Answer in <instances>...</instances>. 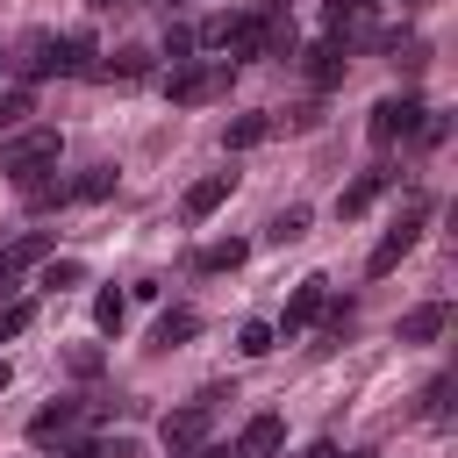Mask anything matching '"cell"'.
Returning <instances> with one entry per match:
<instances>
[{
    "instance_id": "cell-1",
    "label": "cell",
    "mask_w": 458,
    "mask_h": 458,
    "mask_svg": "<svg viewBox=\"0 0 458 458\" xmlns=\"http://www.w3.org/2000/svg\"><path fill=\"white\" fill-rule=\"evenodd\" d=\"M229 79H236V64H229V57H215V64L186 57V64H172V79H165V100H172V107H200V100L229 93Z\"/></svg>"
},
{
    "instance_id": "cell-2",
    "label": "cell",
    "mask_w": 458,
    "mask_h": 458,
    "mask_svg": "<svg viewBox=\"0 0 458 458\" xmlns=\"http://www.w3.org/2000/svg\"><path fill=\"white\" fill-rule=\"evenodd\" d=\"M57 150H64V136H57V129H21L14 143H0V172L21 186V179H36V172H50V165H57Z\"/></svg>"
},
{
    "instance_id": "cell-3",
    "label": "cell",
    "mask_w": 458,
    "mask_h": 458,
    "mask_svg": "<svg viewBox=\"0 0 458 458\" xmlns=\"http://www.w3.org/2000/svg\"><path fill=\"white\" fill-rule=\"evenodd\" d=\"M422 114H429V107H422L415 93H386V100L372 107V122H365V136H372V143L386 150V143H401V136H415V129H422Z\"/></svg>"
},
{
    "instance_id": "cell-4",
    "label": "cell",
    "mask_w": 458,
    "mask_h": 458,
    "mask_svg": "<svg viewBox=\"0 0 458 458\" xmlns=\"http://www.w3.org/2000/svg\"><path fill=\"white\" fill-rule=\"evenodd\" d=\"M322 308H329V279H322V272H308V279L286 293V315H279L272 329H279V336H293V329H315V322H322Z\"/></svg>"
},
{
    "instance_id": "cell-5",
    "label": "cell",
    "mask_w": 458,
    "mask_h": 458,
    "mask_svg": "<svg viewBox=\"0 0 458 458\" xmlns=\"http://www.w3.org/2000/svg\"><path fill=\"white\" fill-rule=\"evenodd\" d=\"M208 422H215V408H208V401H193V408H172V415L157 422V437H165V451H172V458H186V451H200V444H208Z\"/></svg>"
},
{
    "instance_id": "cell-6",
    "label": "cell",
    "mask_w": 458,
    "mask_h": 458,
    "mask_svg": "<svg viewBox=\"0 0 458 458\" xmlns=\"http://www.w3.org/2000/svg\"><path fill=\"white\" fill-rule=\"evenodd\" d=\"M386 186H394V172H386V165H372V172H358V179H351V186L336 193V215H344V222H358V215H372V200H379Z\"/></svg>"
},
{
    "instance_id": "cell-7",
    "label": "cell",
    "mask_w": 458,
    "mask_h": 458,
    "mask_svg": "<svg viewBox=\"0 0 458 458\" xmlns=\"http://www.w3.org/2000/svg\"><path fill=\"white\" fill-rule=\"evenodd\" d=\"M79 422H86V408H79V401H50V408H36V415H29V444H64Z\"/></svg>"
},
{
    "instance_id": "cell-8",
    "label": "cell",
    "mask_w": 458,
    "mask_h": 458,
    "mask_svg": "<svg viewBox=\"0 0 458 458\" xmlns=\"http://www.w3.org/2000/svg\"><path fill=\"white\" fill-rule=\"evenodd\" d=\"M279 444H286V422H279V415H250V422H243V437H236V451H229V458H272V451H279Z\"/></svg>"
},
{
    "instance_id": "cell-9",
    "label": "cell",
    "mask_w": 458,
    "mask_h": 458,
    "mask_svg": "<svg viewBox=\"0 0 458 458\" xmlns=\"http://www.w3.org/2000/svg\"><path fill=\"white\" fill-rule=\"evenodd\" d=\"M193 336H200V308H165L157 329H150V351H179V344H193Z\"/></svg>"
},
{
    "instance_id": "cell-10",
    "label": "cell",
    "mask_w": 458,
    "mask_h": 458,
    "mask_svg": "<svg viewBox=\"0 0 458 458\" xmlns=\"http://www.w3.org/2000/svg\"><path fill=\"white\" fill-rule=\"evenodd\" d=\"M444 329H451V308H444V301H422V308L401 315V344H437Z\"/></svg>"
},
{
    "instance_id": "cell-11",
    "label": "cell",
    "mask_w": 458,
    "mask_h": 458,
    "mask_svg": "<svg viewBox=\"0 0 458 458\" xmlns=\"http://www.w3.org/2000/svg\"><path fill=\"white\" fill-rule=\"evenodd\" d=\"M344 64H351V57H344V36L315 43V50H308V86H315V93H329V86L344 79Z\"/></svg>"
},
{
    "instance_id": "cell-12",
    "label": "cell",
    "mask_w": 458,
    "mask_h": 458,
    "mask_svg": "<svg viewBox=\"0 0 458 458\" xmlns=\"http://www.w3.org/2000/svg\"><path fill=\"white\" fill-rule=\"evenodd\" d=\"M229 179H236V172H208V179H193V186H186V222H208V215L229 200Z\"/></svg>"
},
{
    "instance_id": "cell-13",
    "label": "cell",
    "mask_w": 458,
    "mask_h": 458,
    "mask_svg": "<svg viewBox=\"0 0 458 458\" xmlns=\"http://www.w3.org/2000/svg\"><path fill=\"white\" fill-rule=\"evenodd\" d=\"M50 258V229H29V236H14L7 250H0V272L14 279V272H29V265H43Z\"/></svg>"
},
{
    "instance_id": "cell-14",
    "label": "cell",
    "mask_w": 458,
    "mask_h": 458,
    "mask_svg": "<svg viewBox=\"0 0 458 458\" xmlns=\"http://www.w3.org/2000/svg\"><path fill=\"white\" fill-rule=\"evenodd\" d=\"M14 193H21V208H36V215H43V208H64V200H72V186H64V179H50V172L21 179Z\"/></svg>"
},
{
    "instance_id": "cell-15",
    "label": "cell",
    "mask_w": 458,
    "mask_h": 458,
    "mask_svg": "<svg viewBox=\"0 0 458 458\" xmlns=\"http://www.w3.org/2000/svg\"><path fill=\"white\" fill-rule=\"evenodd\" d=\"M243 258H250V243H243V236H222V243L193 250V272H236Z\"/></svg>"
},
{
    "instance_id": "cell-16",
    "label": "cell",
    "mask_w": 458,
    "mask_h": 458,
    "mask_svg": "<svg viewBox=\"0 0 458 458\" xmlns=\"http://www.w3.org/2000/svg\"><path fill=\"white\" fill-rule=\"evenodd\" d=\"M272 136V114H236L229 129H222V150H258Z\"/></svg>"
},
{
    "instance_id": "cell-17",
    "label": "cell",
    "mask_w": 458,
    "mask_h": 458,
    "mask_svg": "<svg viewBox=\"0 0 458 458\" xmlns=\"http://www.w3.org/2000/svg\"><path fill=\"white\" fill-rule=\"evenodd\" d=\"M422 222H429V193H408V200H401V215H394V229H386V236H401V243H408V250H415V236H422Z\"/></svg>"
},
{
    "instance_id": "cell-18",
    "label": "cell",
    "mask_w": 458,
    "mask_h": 458,
    "mask_svg": "<svg viewBox=\"0 0 458 458\" xmlns=\"http://www.w3.org/2000/svg\"><path fill=\"white\" fill-rule=\"evenodd\" d=\"M293 43H301V36H293V14H286V0H279L272 21H265V57H293Z\"/></svg>"
},
{
    "instance_id": "cell-19",
    "label": "cell",
    "mask_w": 458,
    "mask_h": 458,
    "mask_svg": "<svg viewBox=\"0 0 458 458\" xmlns=\"http://www.w3.org/2000/svg\"><path fill=\"white\" fill-rule=\"evenodd\" d=\"M301 236H308V208H301V200L279 208V215L265 222V243H301Z\"/></svg>"
},
{
    "instance_id": "cell-20",
    "label": "cell",
    "mask_w": 458,
    "mask_h": 458,
    "mask_svg": "<svg viewBox=\"0 0 458 458\" xmlns=\"http://www.w3.org/2000/svg\"><path fill=\"white\" fill-rule=\"evenodd\" d=\"M79 279H86V265H79V258H43V272H36V286H43V293H64V286H79Z\"/></svg>"
},
{
    "instance_id": "cell-21",
    "label": "cell",
    "mask_w": 458,
    "mask_h": 458,
    "mask_svg": "<svg viewBox=\"0 0 458 458\" xmlns=\"http://www.w3.org/2000/svg\"><path fill=\"white\" fill-rule=\"evenodd\" d=\"M93 322H100V336H122V322H129V293H93Z\"/></svg>"
},
{
    "instance_id": "cell-22",
    "label": "cell",
    "mask_w": 458,
    "mask_h": 458,
    "mask_svg": "<svg viewBox=\"0 0 458 458\" xmlns=\"http://www.w3.org/2000/svg\"><path fill=\"white\" fill-rule=\"evenodd\" d=\"M100 79H122V86H136V79H150V57H143V50H114V57L100 64Z\"/></svg>"
},
{
    "instance_id": "cell-23",
    "label": "cell",
    "mask_w": 458,
    "mask_h": 458,
    "mask_svg": "<svg viewBox=\"0 0 458 458\" xmlns=\"http://www.w3.org/2000/svg\"><path fill=\"white\" fill-rule=\"evenodd\" d=\"M401 258H408V243H401V236H379V243H372V258H365V279H386Z\"/></svg>"
},
{
    "instance_id": "cell-24",
    "label": "cell",
    "mask_w": 458,
    "mask_h": 458,
    "mask_svg": "<svg viewBox=\"0 0 458 458\" xmlns=\"http://www.w3.org/2000/svg\"><path fill=\"white\" fill-rule=\"evenodd\" d=\"M107 193H114V172H107V165H93V172L72 179V200H107Z\"/></svg>"
},
{
    "instance_id": "cell-25",
    "label": "cell",
    "mask_w": 458,
    "mask_h": 458,
    "mask_svg": "<svg viewBox=\"0 0 458 458\" xmlns=\"http://www.w3.org/2000/svg\"><path fill=\"white\" fill-rule=\"evenodd\" d=\"M272 336H279L272 322H243V329H236V351H243V358H265V351H272Z\"/></svg>"
},
{
    "instance_id": "cell-26",
    "label": "cell",
    "mask_w": 458,
    "mask_h": 458,
    "mask_svg": "<svg viewBox=\"0 0 458 458\" xmlns=\"http://www.w3.org/2000/svg\"><path fill=\"white\" fill-rule=\"evenodd\" d=\"M29 107H36V93H29V86H7V93H0V129H21Z\"/></svg>"
},
{
    "instance_id": "cell-27",
    "label": "cell",
    "mask_w": 458,
    "mask_h": 458,
    "mask_svg": "<svg viewBox=\"0 0 458 458\" xmlns=\"http://www.w3.org/2000/svg\"><path fill=\"white\" fill-rule=\"evenodd\" d=\"M29 322H36V301H7V308H0V344H7V336H21Z\"/></svg>"
},
{
    "instance_id": "cell-28",
    "label": "cell",
    "mask_w": 458,
    "mask_h": 458,
    "mask_svg": "<svg viewBox=\"0 0 458 458\" xmlns=\"http://www.w3.org/2000/svg\"><path fill=\"white\" fill-rule=\"evenodd\" d=\"M193 43H200V36H193L186 21H172V29H165V57H172V64H186V57H193Z\"/></svg>"
},
{
    "instance_id": "cell-29",
    "label": "cell",
    "mask_w": 458,
    "mask_h": 458,
    "mask_svg": "<svg viewBox=\"0 0 458 458\" xmlns=\"http://www.w3.org/2000/svg\"><path fill=\"white\" fill-rule=\"evenodd\" d=\"M322 14H329V29H336V36H344V21H351V14H358V0H322Z\"/></svg>"
},
{
    "instance_id": "cell-30",
    "label": "cell",
    "mask_w": 458,
    "mask_h": 458,
    "mask_svg": "<svg viewBox=\"0 0 458 458\" xmlns=\"http://www.w3.org/2000/svg\"><path fill=\"white\" fill-rule=\"evenodd\" d=\"M57 458H107V444H64Z\"/></svg>"
},
{
    "instance_id": "cell-31",
    "label": "cell",
    "mask_w": 458,
    "mask_h": 458,
    "mask_svg": "<svg viewBox=\"0 0 458 458\" xmlns=\"http://www.w3.org/2000/svg\"><path fill=\"white\" fill-rule=\"evenodd\" d=\"M301 458H336V444H308V451H301Z\"/></svg>"
},
{
    "instance_id": "cell-32",
    "label": "cell",
    "mask_w": 458,
    "mask_h": 458,
    "mask_svg": "<svg viewBox=\"0 0 458 458\" xmlns=\"http://www.w3.org/2000/svg\"><path fill=\"white\" fill-rule=\"evenodd\" d=\"M7 386H14V365H7V358H0V394H7Z\"/></svg>"
},
{
    "instance_id": "cell-33",
    "label": "cell",
    "mask_w": 458,
    "mask_h": 458,
    "mask_svg": "<svg viewBox=\"0 0 458 458\" xmlns=\"http://www.w3.org/2000/svg\"><path fill=\"white\" fill-rule=\"evenodd\" d=\"M336 458H372V451H336Z\"/></svg>"
},
{
    "instance_id": "cell-34",
    "label": "cell",
    "mask_w": 458,
    "mask_h": 458,
    "mask_svg": "<svg viewBox=\"0 0 458 458\" xmlns=\"http://www.w3.org/2000/svg\"><path fill=\"white\" fill-rule=\"evenodd\" d=\"M86 7H114V0H86Z\"/></svg>"
},
{
    "instance_id": "cell-35",
    "label": "cell",
    "mask_w": 458,
    "mask_h": 458,
    "mask_svg": "<svg viewBox=\"0 0 458 458\" xmlns=\"http://www.w3.org/2000/svg\"><path fill=\"white\" fill-rule=\"evenodd\" d=\"M172 7H179V0H172Z\"/></svg>"
}]
</instances>
